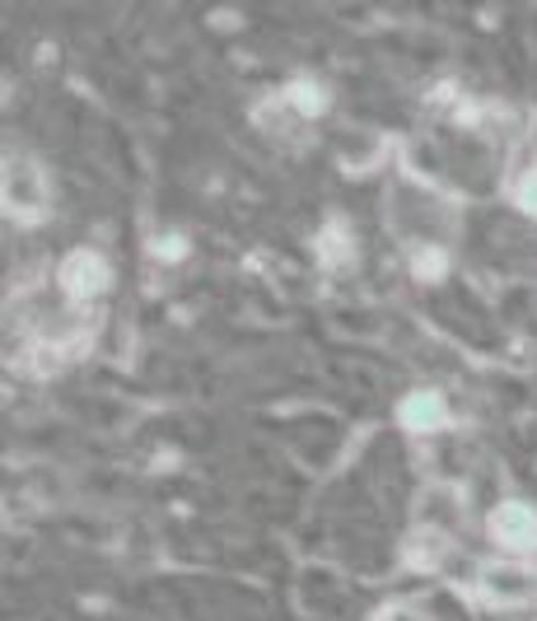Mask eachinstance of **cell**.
<instances>
[{"mask_svg":"<svg viewBox=\"0 0 537 621\" xmlns=\"http://www.w3.org/2000/svg\"><path fill=\"white\" fill-rule=\"evenodd\" d=\"M5 215L20 225H38L47 215V178L29 155L5 159Z\"/></svg>","mask_w":537,"mask_h":621,"instance_id":"6da1fadb","label":"cell"},{"mask_svg":"<svg viewBox=\"0 0 537 621\" xmlns=\"http://www.w3.org/2000/svg\"><path fill=\"white\" fill-rule=\"evenodd\" d=\"M491 542L505 546V552L524 556L537 552V509L524 500H505L491 509Z\"/></svg>","mask_w":537,"mask_h":621,"instance_id":"7a4b0ae2","label":"cell"},{"mask_svg":"<svg viewBox=\"0 0 537 621\" xmlns=\"http://www.w3.org/2000/svg\"><path fill=\"white\" fill-rule=\"evenodd\" d=\"M57 281H61V290L70 300H94V295L108 290L113 271H108V262L94 248H76V252H66V262L57 267Z\"/></svg>","mask_w":537,"mask_h":621,"instance_id":"3957f363","label":"cell"},{"mask_svg":"<svg viewBox=\"0 0 537 621\" xmlns=\"http://www.w3.org/2000/svg\"><path fill=\"white\" fill-rule=\"evenodd\" d=\"M537 589L533 571H524V565H486L481 571V594L505 602V608H518V602H528Z\"/></svg>","mask_w":537,"mask_h":621,"instance_id":"277c9868","label":"cell"},{"mask_svg":"<svg viewBox=\"0 0 537 621\" xmlns=\"http://www.w3.org/2000/svg\"><path fill=\"white\" fill-rule=\"evenodd\" d=\"M398 421L406 430H421V434H430V430H444L449 426V402H444L439 393H412V397H402V407H398Z\"/></svg>","mask_w":537,"mask_h":621,"instance_id":"5b68a950","label":"cell"},{"mask_svg":"<svg viewBox=\"0 0 537 621\" xmlns=\"http://www.w3.org/2000/svg\"><path fill=\"white\" fill-rule=\"evenodd\" d=\"M286 103H290L300 117H318L323 108H327V89H323L318 80H294V84L286 89Z\"/></svg>","mask_w":537,"mask_h":621,"instance_id":"8992f818","label":"cell"},{"mask_svg":"<svg viewBox=\"0 0 537 621\" xmlns=\"http://www.w3.org/2000/svg\"><path fill=\"white\" fill-rule=\"evenodd\" d=\"M318 252H323V262H327V267L350 262V229H346L342 221H332V225L318 234Z\"/></svg>","mask_w":537,"mask_h":621,"instance_id":"52a82bcc","label":"cell"},{"mask_svg":"<svg viewBox=\"0 0 537 621\" xmlns=\"http://www.w3.org/2000/svg\"><path fill=\"white\" fill-rule=\"evenodd\" d=\"M416 276H425V281L444 276V252H416Z\"/></svg>","mask_w":537,"mask_h":621,"instance_id":"ba28073f","label":"cell"},{"mask_svg":"<svg viewBox=\"0 0 537 621\" xmlns=\"http://www.w3.org/2000/svg\"><path fill=\"white\" fill-rule=\"evenodd\" d=\"M379 621H430V617H425V612H416L412 602H393V608H388Z\"/></svg>","mask_w":537,"mask_h":621,"instance_id":"9c48e42d","label":"cell"},{"mask_svg":"<svg viewBox=\"0 0 537 621\" xmlns=\"http://www.w3.org/2000/svg\"><path fill=\"white\" fill-rule=\"evenodd\" d=\"M524 206L537 211V163H533V173H528V182H524Z\"/></svg>","mask_w":537,"mask_h":621,"instance_id":"30bf717a","label":"cell"}]
</instances>
